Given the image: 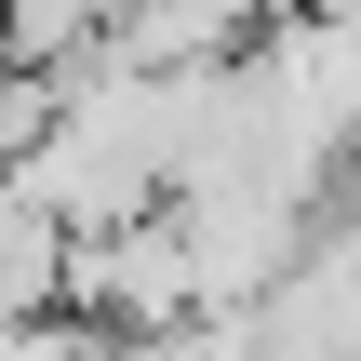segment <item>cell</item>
Masks as SVG:
<instances>
[{"instance_id":"obj_1","label":"cell","mask_w":361,"mask_h":361,"mask_svg":"<svg viewBox=\"0 0 361 361\" xmlns=\"http://www.w3.org/2000/svg\"><path fill=\"white\" fill-rule=\"evenodd\" d=\"M188 94H201V67H147V54H107V40L67 54L40 134H27V161H13V188H27L67 241L174 201V174H188Z\"/></svg>"},{"instance_id":"obj_2","label":"cell","mask_w":361,"mask_h":361,"mask_svg":"<svg viewBox=\"0 0 361 361\" xmlns=\"http://www.w3.org/2000/svg\"><path fill=\"white\" fill-rule=\"evenodd\" d=\"M67 295H80L94 322H121V335H147V322H214V308H201V268H188L174 201H147V214H121V228L67 241Z\"/></svg>"},{"instance_id":"obj_3","label":"cell","mask_w":361,"mask_h":361,"mask_svg":"<svg viewBox=\"0 0 361 361\" xmlns=\"http://www.w3.org/2000/svg\"><path fill=\"white\" fill-rule=\"evenodd\" d=\"M121 361H255L241 322H147V335H121Z\"/></svg>"}]
</instances>
